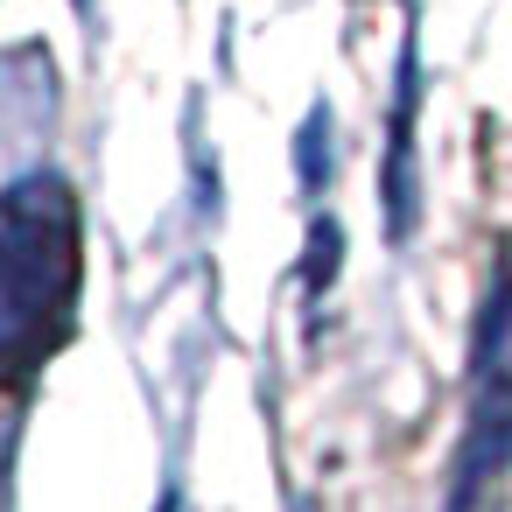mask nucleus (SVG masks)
Instances as JSON below:
<instances>
[{"instance_id": "3", "label": "nucleus", "mask_w": 512, "mask_h": 512, "mask_svg": "<svg viewBox=\"0 0 512 512\" xmlns=\"http://www.w3.org/2000/svg\"><path fill=\"white\" fill-rule=\"evenodd\" d=\"M414 113H421V57L414 36L400 50L393 71V113H386V162H379V211H386V239L407 246L421 225V155H414Z\"/></svg>"}, {"instance_id": "8", "label": "nucleus", "mask_w": 512, "mask_h": 512, "mask_svg": "<svg viewBox=\"0 0 512 512\" xmlns=\"http://www.w3.org/2000/svg\"><path fill=\"white\" fill-rule=\"evenodd\" d=\"M295 512H316V505H295Z\"/></svg>"}, {"instance_id": "2", "label": "nucleus", "mask_w": 512, "mask_h": 512, "mask_svg": "<svg viewBox=\"0 0 512 512\" xmlns=\"http://www.w3.org/2000/svg\"><path fill=\"white\" fill-rule=\"evenodd\" d=\"M505 470H512V365H491V372H477V400H470V421H463V442L449 463L442 512H477Z\"/></svg>"}, {"instance_id": "5", "label": "nucleus", "mask_w": 512, "mask_h": 512, "mask_svg": "<svg viewBox=\"0 0 512 512\" xmlns=\"http://www.w3.org/2000/svg\"><path fill=\"white\" fill-rule=\"evenodd\" d=\"M337 260H344V225H337V218H316V225H309V253H302V281H309V295L330 288Z\"/></svg>"}, {"instance_id": "1", "label": "nucleus", "mask_w": 512, "mask_h": 512, "mask_svg": "<svg viewBox=\"0 0 512 512\" xmlns=\"http://www.w3.org/2000/svg\"><path fill=\"white\" fill-rule=\"evenodd\" d=\"M78 302V197L57 169L0 190V386L29 379Z\"/></svg>"}, {"instance_id": "4", "label": "nucleus", "mask_w": 512, "mask_h": 512, "mask_svg": "<svg viewBox=\"0 0 512 512\" xmlns=\"http://www.w3.org/2000/svg\"><path fill=\"white\" fill-rule=\"evenodd\" d=\"M505 344H512V253H498L491 288H484V316H477V372L505 365Z\"/></svg>"}, {"instance_id": "6", "label": "nucleus", "mask_w": 512, "mask_h": 512, "mask_svg": "<svg viewBox=\"0 0 512 512\" xmlns=\"http://www.w3.org/2000/svg\"><path fill=\"white\" fill-rule=\"evenodd\" d=\"M295 169H302V190H309V197L330 183V120H323V113L302 120V134H295Z\"/></svg>"}, {"instance_id": "7", "label": "nucleus", "mask_w": 512, "mask_h": 512, "mask_svg": "<svg viewBox=\"0 0 512 512\" xmlns=\"http://www.w3.org/2000/svg\"><path fill=\"white\" fill-rule=\"evenodd\" d=\"M162 512H176V498H162Z\"/></svg>"}]
</instances>
